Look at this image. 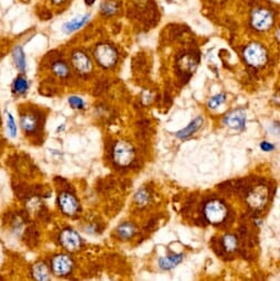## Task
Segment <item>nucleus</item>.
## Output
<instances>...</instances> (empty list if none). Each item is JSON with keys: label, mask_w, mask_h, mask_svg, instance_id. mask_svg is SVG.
Segmentation results:
<instances>
[{"label": "nucleus", "mask_w": 280, "mask_h": 281, "mask_svg": "<svg viewBox=\"0 0 280 281\" xmlns=\"http://www.w3.org/2000/svg\"><path fill=\"white\" fill-rule=\"evenodd\" d=\"M94 59L100 67L108 70L116 65L118 53L113 45L108 43H99L94 49Z\"/></svg>", "instance_id": "obj_1"}, {"label": "nucleus", "mask_w": 280, "mask_h": 281, "mask_svg": "<svg viewBox=\"0 0 280 281\" xmlns=\"http://www.w3.org/2000/svg\"><path fill=\"white\" fill-rule=\"evenodd\" d=\"M135 150L129 142L120 140L117 141L113 149L114 162L120 167H127L134 161Z\"/></svg>", "instance_id": "obj_2"}, {"label": "nucleus", "mask_w": 280, "mask_h": 281, "mask_svg": "<svg viewBox=\"0 0 280 281\" xmlns=\"http://www.w3.org/2000/svg\"><path fill=\"white\" fill-rule=\"evenodd\" d=\"M71 64L80 76L90 75L93 72V61L85 51L74 50L71 54Z\"/></svg>", "instance_id": "obj_3"}, {"label": "nucleus", "mask_w": 280, "mask_h": 281, "mask_svg": "<svg viewBox=\"0 0 280 281\" xmlns=\"http://www.w3.org/2000/svg\"><path fill=\"white\" fill-rule=\"evenodd\" d=\"M59 241L63 248L66 249L67 252H78V250L83 245V240L80 234L73 228H64L59 236Z\"/></svg>", "instance_id": "obj_4"}, {"label": "nucleus", "mask_w": 280, "mask_h": 281, "mask_svg": "<svg viewBox=\"0 0 280 281\" xmlns=\"http://www.w3.org/2000/svg\"><path fill=\"white\" fill-rule=\"evenodd\" d=\"M73 259L67 254H58L51 261V269L58 277H65L73 270Z\"/></svg>", "instance_id": "obj_5"}, {"label": "nucleus", "mask_w": 280, "mask_h": 281, "mask_svg": "<svg viewBox=\"0 0 280 281\" xmlns=\"http://www.w3.org/2000/svg\"><path fill=\"white\" fill-rule=\"evenodd\" d=\"M245 61L249 65L260 67L264 65L267 61V54L265 49L260 44L252 43L244 50Z\"/></svg>", "instance_id": "obj_6"}, {"label": "nucleus", "mask_w": 280, "mask_h": 281, "mask_svg": "<svg viewBox=\"0 0 280 281\" xmlns=\"http://www.w3.org/2000/svg\"><path fill=\"white\" fill-rule=\"evenodd\" d=\"M204 215L206 220L212 224L222 223L227 215L226 206L222 202L213 200V201L206 203L204 207Z\"/></svg>", "instance_id": "obj_7"}, {"label": "nucleus", "mask_w": 280, "mask_h": 281, "mask_svg": "<svg viewBox=\"0 0 280 281\" xmlns=\"http://www.w3.org/2000/svg\"><path fill=\"white\" fill-rule=\"evenodd\" d=\"M58 205L64 215L75 216L80 212V203L74 194L62 192L58 197Z\"/></svg>", "instance_id": "obj_8"}, {"label": "nucleus", "mask_w": 280, "mask_h": 281, "mask_svg": "<svg viewBox=\"0 0 280 281\" xmlns=\"http://www.w3.org/2000/svg\"><path fill=\"white\" fill-rule=\"evenodd\" d=\"M267 199H268V192H267L266 186L258 185L248 193L246 201L254 210H260V208L265 206Z\"/></svg>", "instance_id": "obj_9"}, {"label": "nucleus", "mask_w": 280, "mask_h": 281, "mask_svg": "<svg viewBox=\"0 0 280 281\" xmlns=\"http://www.w3.org/2000/svg\"><path fill=\"white\" fill-rule=\"evenodd\" d=\"M252 24L255 29L264 31V30L269 29L270 25L273 24V16L268 10L257 9L253 12Z\"/></svg>", "instance_id": "obj_10"}, {"label": "nucleus", "mask_w": 280, "mask_h": 281, "mask_svg": "<svg viewBox=\"0 0 280 281\" xmlns=\"http://www.w3.org/2000/svg\"><path fill=\"white\" fill-rule=\"evenodd\" d=\"M245 122H246V115L244 113V110L241 109L233 110L232 113L227 114L225 118H224V123L236 130L244 129Z\"/></svg>", "instance_id": "obj_11"}, {"label": "nucleus", "mask_w": 280, "mask_h": 281, "mask_svg": "<svg viewBox=\"0 0 280 281\" xmlns=\"http://www.w3.org/2000/svg\"><path fill=\"white\" fill-rule=\"evenodd\" d=\"M90 19H91L90 14H84L75 17V18L67 21V22L62 25V31L63 33H65V35H72V33L76 32L78 30L82 29L84 25L90 21Z\"/></svg>", "instance_id": "obj_12"}, {"label": "nucleus", "mask_w": 280, "mask_h": 281, "mask_svg": "<svg viewBox=\"0 0 280 281\" xmlns=\"http://www.w3.org/2000/svg\"><path fill=\"white\" fill-rule=\"evenodd\" d=\"M20 125L25 134L28 135L35 134L38 129V127H39V119H38L35 114L27 113L21 116Z\"/></svg>", "instance_id": "obj_13"}, {"label": "nucleus", "mask_w": 280, "mask_h": 281, "mask_svg": "<svg viewBox=\"0 0 280 281\" xmlns=\"http://www.w3.org/2000/svg\"><path fill=\"white\" fill-rule=\"evenodd\" d=\"M51 71L52 73L57 76V78L61 80H66L71 75V69L70 65L64 61V60H55L51 65Z\"/></svg>", "instance_id": "obj_14"}, {"label": "nucleus", "mask_w": 280, "mask_h": 281, "mask_svg": "<svg viewBox=\"0 0 280 281\" xmlns=\"http://www.w3.org/2000/svg\"><path fill=\"white\" fill-rule=\"evenodd\" d=\"M202 123H203L202 117L199 116L197 118H194L193 120L191 121L189 125L185 127V128H183L180 131H178L177 137L180 138V139H185V138L190 137V136H192L194 133H197V131L200 129V127L202 126Z\"/></svg>", "instance_id": "obj_15"}, {"label": "nucleus", "mask_w": 280, "mask_h": 281, "mask_svg": "<svg viewBox=\"0 0 280 281\" xmlns=\"http://www.w3.org/2000/svg\"><path fill=\"white\" fill-rule=\"evenodd\" d=\"M12 58H14L16 67L18 69L21 73H23L27 67V61H25V54L23 49L21 46H16L12 51Z\"/></svg>", "instance_id": "obj_16"}, {"label": "nucleus", "mask_w": 280, "mask_h": 281, "mask_svg": "<svg viewBox=\"0 0 280 281\" xmlns=\"http://www.w3.org/2000/svg\"><path fill=\"white\" fill-rule=\"evenodd\" d=\"M33 278L40 281L50 280V270L44 262H37L32 267Z\"/></svg>", "instance_id": "obj_17"}, {"label": "nucleus", "mask_w": 280, "mask_h": 281, "mask_svg": "<svg viewBox=\"0 0 280 281\" xmlns=\"http://www.w3.org/2000/svg\"><path fill=\"white\" fill-rule=\"evenodd\" d=\"M182 259H183V255L182 254L172 255V256L168 257H161L159 259V267L161 269H171V268L179 265L182 261Z\"/></svg>", "instance_id": "obj_18"}, {"label": "nucleus", "mask_w": 280, "mask_h": 281, "mask_svg": "<svg viewBox=\"0 0 280 281\" xmlns=\"http://www.w3.org/2000/svg\"><path fill=\"white\" fill-rule=\"evenodd\" d=\"M29 89V80L24 75H18L12 83V91L18 95H23Z\"/></svg>", "instance_id": "obj_19"}, {"label": "nucleus", "mask_w": 280, "mask_h": 281, "mask_svg": "<svg viewBox=\"0 0 280 281\" xmlns=\"http://www.w3.org/2000/svg\"><path fill=\"white\" fill-rule=\"evenodd\" d=\"M136 233V227L134 224L131 223H122L117 228V234L118 236L122 240H129V238L133 237Z\"/></svg>", "instance_id": "obj_20"}, {"label": "nucleus", "mask_w": 280, "mask_h": 281, "mask_svg": "<svg viewBox=\"0 0 280 281\" xmlns=\"http://www.w3.org/2000/svg\"><path fill=\"white\" fill-rule=\"evenodd\" d=\"M100 11L101 15L106 17L114 16L118 11L117 2L114 1V0H105V1L100 3Z\"/></svg>", "instance_id": "obj_21"}, {"label": "nucleus", "mask_w": 280, "mask_h": 281, "mask_svg": "<svg viewBox=\"0 0 280 281\" xmlns=\"http://www.w3.org/2000/svg\"><path fill=\"white\" fill-rule=\"evenodd\" d=\"M6 120H7V130L11 138H15L17 136V125L15 118L10 112H6Z\"/></svg>", "instance_id": "obj_22"}, {"label": "nucleus", "mask_w": 280, "mask_h": 281, "mask_svg": "<svg viewBox=\"0 0 280 281\" xmlns=\"http://www.w3.org/2000/svg\"><path fill=\"white\" fill-rule=\"evenodd\" d=\"M223 246L227 252H234L237 247V240L234 235H226L223 238Z\"/></svg>", "instance_id": "obj_23"}, {"label": "nucleus", "mask_w": 280, "mask_h": 281, "mask_svg": "<svg viewBox=\"0 0 280 281\" xmlns=\"http://www.w3.org/2000/svg\"><path fill=\"white\" fill-rule=\"evenodd\" d=\"M225 101V95L224 94H219L212 97L209 100V107L210 108H218Z\"/></svg>", "instance_id": "obj_24"}, {"label": "nucleus", "mask_w": 280, "mask_h": 281, "mask_svg": "<svg viewBox=\"0 0 280 281\" xmlns=\"http://www.w3.org/2000/svg\"><path fill=\"white\" fill-rule=\"evenodd\" d=\"M136 202H137L139 205H146V204L149 202V194L146 190H140L139 192L136 194Z\"/></svg>", "instance_id": "obj_25"}, {"label": "nucleus", "mask_w": 280, "mask_h": 281, "mask_svg": "<svg viewBox=\"0 0 280 281\" xmlns=\"http://www.w3.org/2000/svg\"><path fill=\"white\" fill-rule=\"evenodd\" d=\"M69 104L72 108L74 109H83L85 103H84L83 99H80L79 96H71L69 97Z\"/></svg>", "instance_id": "obj_26"}, {"label": "nucleus", "mask_w": 280, "mask_h": 281, "mask_svg": "<svg viewBox=\"0 0 280 281\" xmlns=\"http://www.w3.org/2000/svg\"><path fill=\"white\" fill-rule=\"evenodd\" d=\"M260 148H261V150H264V151H271L274 149V144H271L269 142H267V141H262L260 143Z\"/></svg>", "instance_id": "obj_27"}, {"label": "nucleus", "mask_w": 280, "mask_h": 281, "mask_svg": "<svg viewBox=\"0 0 280 281\" xmlns=\"http://www.w3.org/2000/svg\"><path fill=\"white\" fill-rule=\"evenodd\" d=\"M53 6H62L67 2V0H49Z\"/></svg>", "instance_id": "obj_28"}, {"label": "nucleus", "mask_w": 280, "mask_h": 281, "mask_svg": "<svg viewBox=\"0 0 280 281\" xmlns=\"http://www.w3.org/2000/svg\"><path fill=\"white\" fill-rule=\"evenodd\" d=\"M95 1L96 0H84V2H85L87 6H93L95 3Z\"/></svg>", "instance_id": "obj_29"}, {"label": "nucleus", "mask_w": 280, "mask_h": 281, "mask_svg": "<svg viewBox=\"0 0 280 281\" xmlns=\"http://www.w3.org/2000/svg\"><path fill=\"white\" fill-rule=\"evenodd\" d=\"M277 38H278V40L280 41V29L278 30V32H277Z\"/></svg>", "instance_id": "obj_30"}]
</instances>
